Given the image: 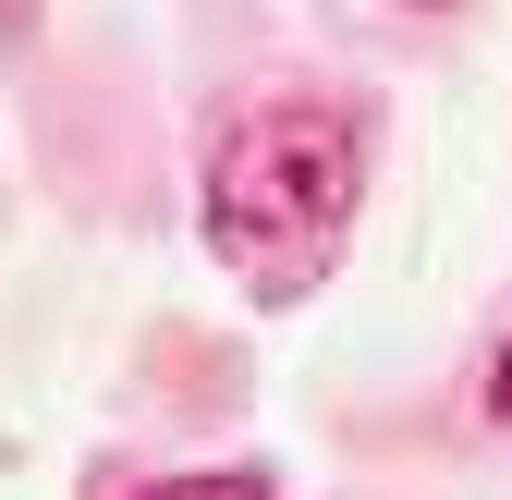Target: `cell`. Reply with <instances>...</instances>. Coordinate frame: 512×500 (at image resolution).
<instances>
[{
    "label": "cell",
    "mask_w": 512,
    "mask_h": 500,
    "mask_svg": "<svg viewBox=\"0 0 512 500\" xmlns=\"http://www.w3.org/2000/svg\"><path fill=\"white\" fill-rule=\"evenodd\" d=\"M500 415H512V354H500Z\"/></svg>",
    "instance_id": "cell-3"
},
{
    "label": "cell",
    "mask_w": 512,
    "mask_h": 500,
    "mask_svg": "<svg viewBox=\"0 0 512 500\" xmlns=\"http://www.w3.org/2000/svg\"><path fill=\"white\" fill-rule=\"evenodd\" d=\"M135 500H269V476H244V464H208V476H159Z\"/></svg>",
    "instance_id": "cell-2"
},
{
    "label": "cell",
    "mask_w": 512,
    "mask_h": 500,
    "mask_svg": "<svg viewBox=\"0 0 512 500\" xmlns=\"http://www.w3.org/2000/svg\"><path fill=\"white\" fill-rule=\"evenodd\" d=\"M354 196H366V135L342 110H256L220 135L208 159V244L220 269H244L256 293H305L330 269V244L354 232Z\"/></svg>",
    "instance_id": "cell-1"
}]
</instances>
